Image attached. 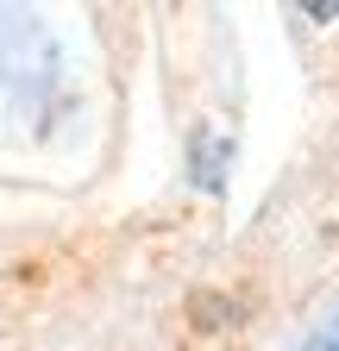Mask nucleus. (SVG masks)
Masks as SVG:
<instances>
[{"mask_svg":"<svg viewBox=\"0 0 339 351\" xmlns=\"http://www.w3.org/2000/svg\"><path fill=\"white\" fill-rule=\"evenodd\" d=\"M226 157H233V138L220 125H195V138H189V169H195V182L201 189H220L226 182Z\"/></svg>","mask_w":339,"mask_h":351,"instance_id":"1","label":"nucleus"},{"mask_svg":"<svg viewBox=\"0 0 339 351\" xmlns=\"http://www.w3.org/2000/svg\"><path fill=\"white\" fill-rule=\"evenodd\" d=\"M295 351H339V301H333L327 314L302 332V345H295Z\"/></svg>","mask_w":339,"mask_h":351,"instance_id":"2","label":"nucleus"}]
</instances>
